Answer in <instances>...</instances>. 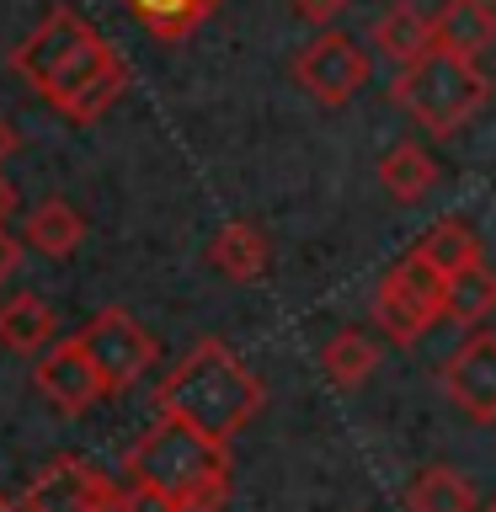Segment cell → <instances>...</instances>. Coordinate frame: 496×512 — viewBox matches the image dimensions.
<instances>
[{
  "instance_id": "1",
  "label": "cell",
  "mask_w": 496,
  "mask_h": 512,
  "mask_svg": "<svg viewBox=\"0 0 496 512\" xmlns=\"http://www.w3.org/2000/svg\"><path fill=\"white\" fill-rule=\"evenodd\" d=\"M11 70L70 123H96L128 86V64L118 59V48L70 6H54L11 48Z\"/></svg>"
},
{
  "instance_id": "2",
  "label": "cell",
  "mask_w": 496,
  "mask_h": 512,
  "mask_svg": "<svg viewBox=\"0 0 496 512\" xmlns=\"http://www.w3.org/2000/svg\"><path fill=\"white\" fill-rule=\"evenodd\" d=\"M230 448L192 427L155 422L123 454V491L150 496L160 512H219L230 502Z\"/></svg>"
},
{
  "instance_id": "3",
  "label": "cell",
  "mask_w": 496,
  "mask_h": 512,
  "mask_svg": "<svg viewBox=\"0 0 496 512\" xmlns=\"http://www.w3.org/2000/svg\"><path fill=\"white\" fill-rule=\"evenodd\" d=\"M160 422L192 427L208 443H224L262 411V384L224 342H198L160 384Z\"/></svg>"
},
{
  "instance_id": "4",
  "label": "cell",
  "mask_w": 496,
  "mask_h": 512,
  "mask_svg": "<svg viewBox=\"0 0 496 512\" xmlns=\"http://www.w3.org/2000/svg\"><path fill=\"white\" fill-rule=\"evenodd\" d=\"M491 80L475 59L443 54V48H427L422 59H411L406 70H395L390 96L411 112L427 134H454L486 107Z\"/></svg>"
},
{
  "instance_id": "5",
  "label": "cell",
  "mask_w": 496,
  "mask_h": 512,
  "mask_svg": "<svg viewBox=\"0 0 496 512\" xmlns=\"http://www.w3.org/2000/svg\"><path fill=\"white\" fill-rule=\"evenodd\" d=\"M75 347L86 352V363L96 374V390H102V395L134 390V384L155 368V358H160V342L128 310H118V304L96 315L91 326L75 336Z\"/></svg>"
},
{
  "instance_id": "6",
  "label": "cell",
  "mask_w": 496,
  "mask_h": 512,
  "mask_svg": "<svg viewBox=\"0 0 496 512\" xmlns=\"http://www.w3.org/2000/svg\"><path fill=\"white\" fill-rule=\"evenodd\" d=\"M443 315V278L432 272L422 256H406L384 272L379 294H374V320L395 347L422 342V331Z\"/></svg>"
},
{
  "instance_id": "7",
  "label": "cell",
  "mask_w": 496,
  "mask_h": 512,
  "mask_svg": "<svg viewBox=\"0 0 496 512\" xmlns=\"http://www.w3.org/2000/svg\"><path fill=\"white\" fill-rule=\"evenodd\" d=\"M27 512H118V486L80 454H54L27 491L16 496Z\"/></svg>"
},
{
  "instance_id": "8",
  "label": "cell",
  "mask_w": 496,
  "mask_h": 512,
  "mask_svg": "<svg viewBox=\"0 0 496 512\" xmlns=\"http://www.w3.org/2000/svg\"><path fill=\"white\" fill-rule=\"evenodd\" d=\"M368 75H374V59H368V48L352 43L347 32H320V38L294 59V80L320 107L352 102V96L368 86Z\"/></svg>"
},
{
  "instance_id": "9",
  "label": "cell",
  "mask_w": 496,
  "mask_h": 512,
  "mask_svg": "<svg viewBox=\"0 0 496 512\" xmlns=\"http://www.w3.org/2000/svg\"><path fill=\"white\" fill-rule=\"evenodd\" d=\"M443 390L470 422H496V336L480 331L443 363Z\"/></svg>"
},
{
  "instance_id": "10",
  "label": "cell",
  "mask_w": 496,
  "mask_h": 512,
  "mask_svg": "<svg viewBox=\"0 0 496 512\" xmlns=\"http://www.w3.org/2000/svg\"><path fill=\"white\" fill-rule=\"evenodd\" d=\"M32 379H38V390H43V400L54 411H64V416H80L91 406L96 395V374H91V363H86V352H80L75 342H54L38 358V368H32Z\"/></svg>"
},
{
  "instance_id": "11",
  "label": "cell",
  "mask_w": 496,
  "mask_h": 512,
  "mask_svg": "<svg viewBox=\"0 0 496 512\" xmlns=\"http://www.w3.org/2000/svg\"><path fill=\"white\" fill-rule=\"evenodd\" d=\"M496 43V11L486 0H448V6L432 16V48L443 54H459V59H475Z\"/></svg>"
},
{
  "instance_id": "12",
  "label": "cell",
  "mask_w": 496,
  "mask_h": 512,
  "mask_svg": "<svg viewBox=\"0 0 496 512\" xmlns=\"http://www.w3.org/2000/svg\"><path fill=\"white\" fill-rule=\"evenodd\" d=\"M368 43L379 48V59H390L395 70H406L411 59H422L427 48H432V16H427V11H416L411 0H395V6L374 22Z\"/></svg>"
},
{
  "instance_id": "13",
  "label": "cell",
  "mask_w": 496,
  "mask_h": 512,
  "mask_svg": "<svg viewBox=\"0 0 496 512\" xmlns=\"http://www.w3.org/2000/svg\"><path fill=\"white\" fill-rule=\"evenodd\" d=\"M208 256H214V267L224 272V278H235V283H256V278H267V267H272L267 235L256 230V224H246V219L224 224V230L214 235V246H208Z\"/></svg>"
},
{
  "instance_id": "14",
  "label": "cell",
  "mask_w": 496,
  "mask_h": 512,
  "mask_svg": "<svg viewBox=\"0 0 496 512\" xmlns=\"http://www.w3.org/2000/svg\"><path fill=\"white\" fill-rule=\"evenodd\" d=\"M59 336V315L38 294H11L0 304V347L11 352H43Z\"/></svg>"
},
{
  "instance_id": "15",
  "label": "cell",
  "mask_w": 496,
  "mask_h": 512,
  "mask_svg": "<svg viewBox=\"0 0 496 512\" xmlns=\"http://www.w3.org/2000/svg\"><path fill=\"white\" fill-rule=\"evenodd\" d=\"M411 256H422L438 278H454V272L480 262V240L470 235V224H464V219H443V224H432V230L416 240Z\"/></svg>"
},
{
  "instance_id": "16",
  "label": "cell",
  "mask_w": 496,
  "mask_h": 512,
  "mask_svg": "<svg viewBox=\"0 0 496 512\" xmlns=\"http://www.w3.org/2000/svg\"><path fill=\"white\" fill-rule=\"evenodd\" d=\"M496 310V272L486 262L454 272V278H443V315L459 320V326H480Z\"/></svg>"
},
{
  "instance_id": "17",
  "label": "cell",
  "mask_w": 496,
  "mask_h": 512,
  "mask_svg": "<svg viewBox=\"0 0 496 512\" xmlns=\"http://www.w3.org/2000/svg\"><path fill=\"white\" fill-rule=\"evenodd\" d=\"M406 512H475V491L454 464H427L406 491Z\"/></svg>"
},
{
  "instance_id": "18",
  "label": "cell",
  "mask_w": 496,
  "mask_h": 512,
  "mask_svg": "<svg viewBox=\"0 0 496 512\" xmlns=\"http://www.w3.org/2000/svg\"><path fill=\"white\" fill-rule=\"evenodd\" d=\"M320 368H326V379L336 390H358L379 368V342H368L363 331H336L326 352H320Z\"/></svg>"
},
{
  "instance_id": "19",
  "label": "cell",
  "mask_w": 496,
  "mask_h": 512,
  "mask_svg": "<svg viewBox=\"0 0 496 512\" xmlns=\"http://www.w3.org/2000/svg\"><path fill=\"white\" fill-rule=\"evenodd\" d=\"M80 240H86V219H80V208L64 203V198L38 203V214L27 219V246L43 251V256H70Z\"/></svg>"
},
{
  "instance_id": "20",
  "label": "cell",
  "mask_w": 496,
  "mask_h": 512,
  "mask_svg": "<svg viewBox=\"0 0 496 512\" xmlns=\"http://www.w3.org/2000/svg\"><path fill=\"white\" fill-rule=\"evenodd\" d=\"M379 182L395 203H416L432 192V182H438V166H432V155L422 144H395V150L379 160Z\"/></svg>"
},
{
  "instance_id": "21",
  "label": "cell",
  "mask_w": 496,
  "mask_h": 512,
  "mask_svg": "<svg viewBox=\"0 0 496 512\" xmlns=\"http://www.w3.org/2000/svg\"><path fill=\"white\" fill-rule=\"evenodd\" d=\"M128 11L155 32L160 43H182L192 27H203L219 11V0H128Z\"/></svg>"
},
{
  "instance_id": "22",
  "label": "cell",
  "mask_w": 496,
  "mask_h": 512,
  "mask_svg": "<svg viewBox=\"0 0 496 512\" xmlns=\"http://www.w3.org/2000/svg\"><path fill=\"white\" fill-rule=\"evenodd\" d=\"M294 11H299L310 27H326V22H336V16L347 11V0H294Z\"/></svg>"
},
{
  "instance_id": "23",
  "label": "cell",
  "mask_w": 496,
  "mask_h": 512,
  "mask_svg": "<svg viewBox=\"0 0 496 512\" xmlns=\"http://www.w3.org/2000/svg\"><path fill=\"white\" fill-rule=\"evenodd\" d=\"M16 267H22V240H16L6 224H0V283H6Z\"/></svg>"
},
{
  "instance_id": "24",
  "label": "cell",
  "mask_w": 496,
  "mask_h": 512,
  "mask_svg": "<svg viewBox=\"0 0 496 512\" xmlns=\"http://www.w3.org/2000/svg\"><path fill=\"white\" fill-rule=\"evenodd\" d=\"M16 150V128H11V118H6V112H0V160H6Z\"/></svg>"
},
{
  "instance_id": "25",
  "label": "cell",
  "mask_w": 496,
  "mask_h": 512,
  "mask_svg": "<svg viewBox=\"0 0 496 512\" xmlns=\"http://www.w3.org/2000/svg\"><path fill=\"white\" fill-rule=\"evenodd\" d=\"M16 208V187L6 182V176H0V224H6V214Z\"/></svg>"
},
{
  "instance_id": "26",
  "label": "cell",
  "mask_w": 496,
  "mask_h": 512,
  "mask_svg": "<svg viewBox=\"0 0 496 512\" xmlns=\"http://www.w3.org/2000/svg\"><path fill=\"white\" fill-rule=\"evenodd\" d=\"M0 512H27V507L16 502V496H0Z\"/></svg>"
},
{
  "instance_id": "27",
  "label": "cell",
  "mask_w": 496,
  "mask_h": 512,
  "mask_svg": "<svg viewBox=\"0 0 496 512\" xmlns=\"http://www.w3.org/2000/svg\"><path fill=\"white\" fill-rule=\"evenodd\" d=\"M475 512H496V496H491V502H486V507H475Z\"/></svg>"
},
{
  "instance_id": "28",
  "label": "cell",
  "mask_w": 496,
  "mask_h": 512,
  "mask_svg": "<svg viewBox=\"0 0 496 512\" xmlns=\"http://www.w3.org/2000/svg\"><path fill=\"white\" fill-rule=\"evenodd\" d=\"M486 6H491V11H496V0H486Z\"/></svg>"
}]
</instances>
